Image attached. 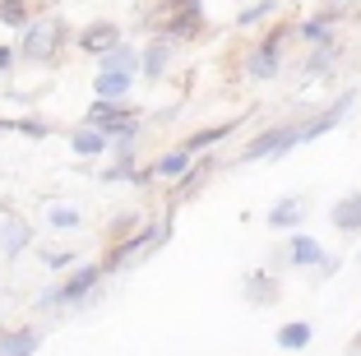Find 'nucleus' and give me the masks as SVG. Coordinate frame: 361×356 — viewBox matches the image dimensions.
Here are the masks:
<instances>
[{
    "label": "nucleus",
    "mask_w": 361,
    "mask_h": 356,
    "mask_svg": "<svg viewBox=\"0 0 361 356\" xmlns=\"http://www.w3.org/2000/svg\"><path fill=\"white\" fill-rule=\"evenodd\" d=\"M47 218H51L56 227H79V209H70V204H56Z\"/></svg>",
    "instance_id": "21"
},
{
    "label": "nucleus",
    "mask_w": 361,
    "mask_h": 356,
    "mask_svg": "<svg viewBox=\"0 0 361 356\" xmlns=\"http://www.w3.org/2000/svg\"><path fill=\"white\" fill-rule=\"evenodd\" d=\"M167 61H171V37H158V42L144 51V74H149V79H158V74L167 70Z\"/></svg>",
    "instance_id": "13"
},
{
    "label": "nucleus",
    "mask_w": 361,
    "mask_h": 356,
    "mask_svg": "<svg viewBox=\"0 0 361 356\" xmlns=\"http://www.w3.org/2000/svg\"><path fill=\"white\" fill-rule=\"evenodd\" d=\"M116 42H121L116 23H93V28H84V32H79V47H84V51H97V56H106Z\"/></svg>",
    "instance_id": "7"
},
{
    "label": "nucleus",
    "mask_w": 361,
    "mask_h": 356,
    "mask_svg": "<svg viewBox=\"0 0 361 356\" xmlns=\"http://www.w3.org/2000/svg\"><path fill=\"white\" fill-rule=\"evenodd\" d=\"M10 65H14V51H10V47H0V70H10Z\"/></svg>",
    "instance_id": "24"
},
{
    "label": "nucleus",
    "mask_w": 361,
    "mask_h": 356,
    "mask_svg": "<svg viewBox=\"0 0 361 356\" xmlns=\"http://www.w3.org/2000/svg\"><path fill=\"white\" fill-rule=\"evenodd\" d=\"M269 10H274V5H250V10H241V14H236V23H241V28H250V23H255V19H264Z\"/></svg>",
    "instance_id": "22"
},
{
    "label": "nucleus",
    "mask_w": 361,
    "mask_h": 356,
    "mask_svg": "<svg viewBox=\"0 0 361 356\" xmlns=\"http://www.w3.org/2000/svg\"><path fill=\"white\" fill-rule=\"evenodd\" d=\"M0 19H5V23H14V28H28V23H32V14L23 10V5H0Z\"/></svg>",
    "instance_id": "20"
},
{
    "label": "nucleus",
    "mask_w": 361,
    "mask_h": 356,
    "mask_svg": "<svg viewBox=\"0 0 361 356\" xmlns=\"http://www.w3.org/2000/svg\"><path fill=\"white\" fill-rule=\"evenodd\" d=\"M329 19H334V14H315V19H306V23H301V37H310V42L329 37Z\"/></svg>",
    "instance_id": "18"
},
{
    "label": "nucleus",
    "mask_w": 361,
    "mask_h": 356,
    "mask_svg": "<svg viewBox=\"0 0 361 356\" xmlns=\"http://www.w3.org/2000/svg\"><path fill=\"white\" fill-rule=\"evenodd\" d=\"M32 245V227L19 218V213H0V254L5 259H19Z\"/></svg>",
    "instance_id": "3"
},
{
    "label": "nucleus",
    "mask_w": 361,
    "mask_h": 356,
    "mask_svg": "<svg viewBox=\"0 0 361 356\" xmlns=\"http://www.w3.org/2000/svg\"><path fill=\"white\" fill-rule=\"evenodd\" d=\"M232 125H223V130H200L195 139H185V153H200V148H209V144H218V139L227 135Z\"/></svg>",
    "instance_id": "19"
},
{
    "label": "nucleus",
    "mask_w": 361,
    "mask_h": 356,
    "mask_svg": "<svg viewBox=\"0 0 361 356\" xmlns=\"http://www.w3.org/2000/svg\"><path fill=\"white\" fill-rule=\"evenodd\" d=\"M348 106H352V93H343L338 102L329 106V111H319L315 121H306V125L297 130V144H310V139H319V135H324V130H334V125H338V116L348 111Z\"/></svg>",
    "instance_id": "5"
},
{
    "label": "nucleus",
    "mask_w": 361,
    "mask_h": 356,
    "mask_svg": "<svg viewBox=\"0 0 361 356\" xmlns=\"http://www.w3.org/2000/svg\"><path fill=\"white\" fill-rule=\"evenodd\" d=\"M310 343V324H283L278 329V347H283V352H297V347H306Z\"/></svg>",
    "instance_id": "16"
},
{
    "label": "nucleus",
    "mask_w": 361,
    "mask_h": 356,
    "mask_svg": "<svg viewBox=\"0 0 361 356\" xmlns=\"http://www.w3.org/2000/svg\"><path fill=\"white\" fill-rule=\"evenodd\" d=\"M70 148H75L79 157H97V153H106V135L102 130H75V135H70Z\"/></svg>",
    "instance_id": "10"
},
{
    "label": "nucleus",
    "mask_w": 361,
    "mask_h": 356,
    "mask_svg": "<svg viewBox=\"0 0 361 356\" xmlns=\"http://www.w3.org/2000/svg\"><path fill=\"white\" fill-rule=\"evenodd\" d=\"M65 37H70V28H65L61 19H51V14L32 19L28 32H23V61H32V65H51Z\"/></svg>",
    "instance_id": "1"
},
{
    "label": "nucleus",
    "mask_w": 361,
    "mask_h": 356,
    "mask_svg": "<svg viewBox=\"0 0 361 356\" xmlns=\"http://www.w3.org/2000/svg\"><path fill=\"white\" fill-rule=\"evenodd\" d=\"M97 278H102V269H97V264H88V269L70 273L61 287H47V292L37 296V305H75V301H84V296L97 287Z\"/></svg>",
    "instance_id": "2"
},
{
    "label": "nucleus",
    "mask_w": 361,
    "mask_h": 356,
    "mask_svg": "<svg viewBox=\"0 0 361 356\" xmlns=\"http://www.w3.org/2000/svg\"><path fill=\"white\" fill-rule=\"evenodd\" d=\"M135 65H139V56L130 47H111L102 56V74H135Z\"/></svg>",
    "instance_id": "12"
},
{
    "label": "nucleus",
    "mask_w": 361,
    "mask_h": 356,
    "mask_svg": "<svg viewBox=\"0 0 361 356\" xmlns=\"http://www.w3.org/2000/svg\"><path fill=\"white\" fill-rule=\"evenodd\" d=\"M278 51H283V28L269 32L264 42L250 51V74H255V79H274L278 74Z\"/></svg>",
    "instance_id": "4"
},
{
    "label": "nucleus",
    "mask_w": 361,
    "mask_h": 356,
    "mask_svg": "<svg viewBox=\"0 0 361 356\" xmlns=\"http://www.w3.org/2000/svg\"><path fill=\"white\" fill-rule=\"evenodd\" d=\"M357 343H361V333H357Z\"/></svg>",
    "instance_id": "26"
},
{
    "label": "nucleus",
    "mask_w": 361,
    "mask_h": 356,
    "mask_svg": "<svg viewBox=\"0 0 361 356\" xmlns=\"http://www.w3.org/2000/svg\"><path fill=\"white\" fill-rule=\"evenodd\" d=\"M37 343H42V333H37V329H5V333H0V356H32L37 352Z\"/></svg>",
    "instance_id": "6"
},
{
    "label": "nucleus",
    "mask_w": 361,
    "mask_h": 356,
    "mask_svg": "<svg viewBox=\"0 0 361 356\" xmlns=\"http://www.w3.org/2000/svg\"><path fill=\"white\" fill-rule=\"evenodd\" d=\"M97 102H121L130 88V74H97Z\"/></svg>",
    "instance_id": "11"
},
{
    "label": "nucleus",
    "mask_w": 361,
    "mask_h": 356,
    "mask_svg": "<svg viewBox=\"0 0 361 356\" xmlns=\"http://www.w3.org/2000/svg\"><path fill=\"white\" fill-rule=\"evenodd\" d=\"M297 218H301V204L297 200H283V204H274V213H269V227H292Z\"/></svg>",
    "instance_id": "17"
},
{
    "label": "nucleus",
    "mask_w": 361,
    "mask_h": 356,
    "mask_svg": "<svg viewBox=\"0 0 361 356\" xmlns=\"http://www.w3.org/2000/svg\"><path fill=\"white\" fill-rule=\"evenodd\" d=\"M292 264L297 269H306V264H324V250H319V241H310V236H292Z\"/></svg>",
    "instance_id": "14"
},
{
    "label": "nucleus",
    "mask_w": 361,
    "mask_h": 356,
    "mask_svg": "<svg viewBox=\"0 0 361 356\" xmlns=\"http://www.w3.org/2000/svg\"><path fill=\"white\" fill-rule=\"evenodd\" d=\"M329 218H334V227H338V231H361V190L343 195L338 209H334Z\"/></svg>",
    "instance_id": "8"
},
{
    "label": "nucleus",
    "mask_w": 361,
    "mask_h": 356,
    "mask_svg": "<svg viewBox=\"0 0 361 356\" xmlns=\"http://www.w3.org/2000/svg\"><path fill=\"white\" fill-rule=\"evenodd\" d=\"M334 56H338L334 47H329V51H315V56H310V70H324V65H334Z\"/></svg>",
    "instance_id": "23"
},
{
    "label": "nucleus",
    "mask_w": 361,
    "mask_h": 356,
    "mask_svg": "<svg viewBox=\"0 0 361 356\" xmlns=\"http://www.w3.org/2000/svg\"><path fill=\"white\" fill-rule=\"evenodd\" d=\"M245 296H250L255 305H274L278 301V287H274V278L255 273V278H245Z\"/></svg>",
    "instance_id": "15"
},
{
    "label": "nucleus",
    "mask_w": 361,
    "mask_h": 356,
    "mask_svg": "<svg viewBox=\"0 0 361 356\" xmlns=\"http://www.w3.org/2000/svg\"><path fill=\"white\" fill-rule=\"evenodd\" d=\"M185 171H190V153L185 148H171V153H162L153 162V176H167V180H180Z\"/></svg>",
    "instance_id": "9"
},
{
    "label": "nucleus",
    "mask_w": 361,
    "mask_h": 356,
    "mask_svg": "<svg viewBox=\"0 0 361 356\" xmlns=\"http://www.w3.org/2000/svg\"><path fill=\"white\" fill-rule=\"evenodd\" d=\"M23 125V121H0V130H19Z\"/></svg>",
    "instance_id": "25"
}]
</instances>
